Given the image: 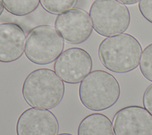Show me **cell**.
<instances>
[{"instance_id": "cell-1", "label": "cell", "mask_w": 152, "mask_h": 135, "mask_svg": "<svg viewBox=\"0 0 152 135\" xmlns=\"http://www.w3.org/2000/svg\"><path fill=\"white\" fill-rule=\"evenodd\" d=\"M63 81L52 69L40 68L30 73L22 87L23 97L28 105L34 108L52 109L63 99Z\"/></svg>"}, {"instance_id": "cell-2", "label": "cell", "mask_w": 152, "mask_h": 135, "mask_svg": "<svg viewBox=\"0 0 152 135\" xmlns=\"http://www.w3.org/2000/svg\"><path fill=\"white\" fill-rule=\"evenodd\" d=\"M141 53L140 42L127 33L106 37L100 43L98 49L102 64L107 69L117 73H125L136 69Z\"/></svg>"}, {"instance_id": "cell-3", "label": "cell", "mask_w": 152, "mask_h": 135, "mask_svg": "<svg viewBox=\"0 0 152 135\" xmlns=\"http://www.w3.org/2000/svg\"><path fill=\"white\" fill-rule=\"evenodd\" d=\"M121 94L116 78L103 70H95L81 82L78 95L82 104L88 110L100 111L114 105Z\"/></svg>"}, {"instance_id": "cell-4", "label": "cell", "mask_w": 152, "mask_h": 135, "mask_svg": "<svg viewBox=\"0 0 152 135\" xmlns=\"http://www.w3.org/2000/svg\"><path fill=\"white\" fill-rule=\"evenodd\" d=\"M64 40L54 27L41 25L33 28L26 37L25 54L37 65L52 63L62 53Z\"/></svg>"}, {"instance_id": "cell-5", "label": "cell", "mask_w": 152, "mask_h": 135, "mask_svg": "<svg viewBox=\"0 0 152 135\" xmlns=\"http://www.w3.org/2000/svg\"><path fill=\"white\" fill-rule=\"evenodd\" d=\"M89 14L93 28L104 37L124 33L130 24L128 8L116 0H95L90 7Z\"/></svg>"}, {"instance_id": "cell-6", "label": "cell", "mask_w": 152, "mask_h": 135, "mask_svg": "<svg viewBox=\"0 0 152 135\" xmlns=\"http://www.w3.org/2000/svg\"><path fill=\"white\" fill-rule=\"evenodd\" d=\"M92 67L90 54L80 47H71L62 52L53 66L55 73L60 78L70 84L81 82L91 72Z\"/></svg>"}, {"instance_id": "cell-7", "label": "cell", "mask_w": 152, "mask_h": 135, "mask_svg": "<svg viewBox=\"0 0 152 135\" xmlns=\"http://www.w3.org/2000/svg\"><path fill=\"white\" fill-rule=\"evenodd\" d=\"M55 27L64 40L72 44L86 41L93 32L89 14L78 8H73L58 15L55 21Z\"/></svg>"}, {"instance_id": "cell-8", "label": "cell", "mask_w": 152, "mask_h": 135, "mask_svg": "<svg viewBox=\"0 0 152 135\" xmlns=\"http://www.w3.org/2000/svg\"><path fill=\"white\" fill-rule=\"evenodd\" d=\"M115 135H152V115L141 106L118 110L112 119Z\"/></svg>"}, {"instance_id": "cell-9", "label": "cell", "mask_w": 152, "mask_h": 135, "mask_svg": "<svg viewBox=\"0 0 152 135\" xmlns=\"http://www.w3.org/2000/svg\"><path fill=\"white\" fill-rule=\"evenodd\" d=\"M59 123L55 114L42 108H29L19 116L17 135H57Z\"/></svg>"}, {"instance_id": "cell-10", "label": "cell", "mask_w": 152, "mask_h": 135, "mask_svg": "<svg viewBox=\"0 0 152 135\" xmlns=\"http://www.w3.org/2000/svg\"><path fill=\"white\" fill-rule=\"evenodd\" d=\"M26 34L14 22L0 24V62L10 63L19 59L26 46Z\"/></svg>"}, {"instance_id": "cell-11", "label": "cell", "mask_w": 152, "mask_h": 135, "mask_svg": "<svg viewBox=\"0 0 152 135\" xmlns=\"http://www.w3.org/2000/svg\"><path fill=\"white\" fill-rule=\"evenodd\" d=\"M78 135H115L110 120L102 113L86 116L78 127Z\"/></svg>"}, {"instance_id": "cell-12", "label": "cell", "mask_w": 152, "mask_h": 135, "mask_svg": "<svg viewBox=\"0 0 152 135\" xmlns=\"http://www.w3.org/2000/svg\"><path fill=\"white\" fill-rule=\"evenodd\" d=\"M39 2V0H3L5 9L17 16L31 14L37 9Z\"/></svg>"}, {"instance_id": "cell-13", "label": "cell", "mask_w": 152, "mask_h": 135, "mask_svg": "<svg viewBox=\"0 0 152 135\" xmlns=\"http://www.w3.org/2000/svg\"><path fill=\"white\" fill-rule=\"evenodd\" d=\"M42 8L48 12L59 15L72 8L78 0H39Z\"/></svg>"}, {"instance_id": "cell-14", "label": "cell", "mask_w": 152, "mask_h": 135, "mask_svg": "<svg viewBox=\"0 0 152 135\" xmlns=\"http://www.w3.org/2000/svg\"><path fill=\"white\" fill-rule=\"evenodd\" d=\"M139 66L142 75L152 82V43L147 46L143 50Z\"/></svg>"}, {"instance_id": "cell-15", "label": "cell", "mask_w": 152, "mask_h": 135, "mask_svg": "<svg viewBox=\"0 0 152 135\" xmlns=\"http://www.w3.org/2000/svg\"><path fill=\"white\" fill-rule=\"evenodd\" d=\"M138 8L142 17L152 24V0H140Z\"/></svg>"}, {"instance_id": "cell-16", "label": "cell", "mask_w": 152, "mask_h": 135, "mask_svg": "<svg viewBox=\"0 0 152 135\" xmlns=\"http://www.w3.org/2000/svg\"><path fill=\"white\" fill-rule=\"evenodd\" d=\"M142 104L144 108L152 115V83L146 88L144 92Z\"/></svg>"}, {"instance_id": "cell-17", "label": "cell", "mask_w": 152, "mask_h": 135, "mask_svg": "<svg viewBox=\"0 0 152 135\" xmlns=\"http://www.w3.org/2000/svg\"><path fill=\"white\" fill-rule=\"evenodd\" d=\"M118 2L126 5H133L137 4L140 0H116Z\"/></svg>"}, {"instance_id": "cell-18", "label": "cell", "mask_w": 152, "mask_h": 135, "mask_svg": "<svg viewBox=\"0 0 152 135\" xmlns=\"http://www.w3.org/2000/svg\"><path fill=\"white\" fill-rule=\"evenodd\" d=\"M4 9V6L3 3V0H0V15L2 14Z\"/></svg>"}, {"instance_id": "cell-19", "label": "cell", "mask_w": 152, "mask_h": 135, "mask_svg": "<svg viewBox=\"0 0 152 135\" xmlns=\"http://www.w3.org/2000/svg\"><path fill=\"white\" fill-rule=\"evenodd\" d=\"M57 135H72L71 134H69V133H60L59 134H57Z\"/></svg>"}]
</instances>
